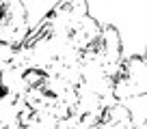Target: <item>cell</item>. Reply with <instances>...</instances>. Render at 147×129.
Masks as SVG:
<instances>
[{
	"label": "cell",
	"instance_id": "1",
	"mask_svg": "<svg viewBox=\"0 0 147 129\" xmlns=\"http://www.w3.org/2000/svg\"><path fill=\"white\" fill-rule=\"evenodd\" d=\"M147 95V63L143 56H128L113 75V101H128Z\"/></svg>",
	"mask_w": 147,
	"mask_h": 129
},
{
	"label": "cell",
	"instance_id": "2",
	"mask_svg": "<svg viewBox=\"0 0 147 129\" xmlns=\"http://www.w3.org/2000/svg\"><path fill=\"white\" fill-rule=\"evenodd\" d=\"M84 56L89 60H93L97 67H102L106 71V75L113 78L117 73V69L121 67V63H123V43H121L119 30L110 24L102 26V35L97 39V43L91 50L84 52Z\"/></svg>",
	"mask_w": 147,
	"mask_h": 129
},
{
	"label": "cell",
	"instance_id": "3",
	"mask_svg": "<svg viewBox=\"0 0 147 129\" xmlns=\"http://www.w3.org/2000/svg\"><path fill=\"white\" fill-rule=\"evenodd\" d=\"M28 11L20 0H0V41L20 47L28 39Z\"/></svg>",
	"mask_w": 147,
	"mask_h": 129
},
{
	"label": "cell",
	"instance_id": "4",
	"mask_svg": "<svg viewBox=\"0 0 147 129\" xmlns=\"http://www.w3.org/2000/svg\"><path fill=\"white\" fill-rule=\"evenodd\" d=\"M100 35H102V26L97 24V19L91 17V15H87V17H82L67 32L65 43H67L69 47H74V50H78L80 54H84L87 50H91L97 43Z\"/></svg>",
	"mask_w": 147,
	"mask_h": 129
},
{
	"label": "cell",
	"instance_id": "5",
	"mask_svg": "<svg viewBox=\"0 0 147 129\" xmlns=\"http://www.w3.org/2000/svg\"><path fill=\"white\" fill-rule=\"evenodd\" d=\"M15 50H18V47H13V45H9V43H2V41H0V75H2L11 64H13Z\"/></svg>",
	"mask_w": 147,
	"mask_h": 129
}]
</instances>
